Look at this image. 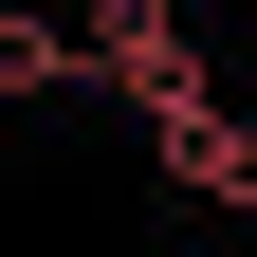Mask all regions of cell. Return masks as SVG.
<instances>
[{
  "label": "cell",
  "mask_w": 257,
  "mask_h": 257,
  "mask_svg": "<svg viewBox=\"0 0 257 257\" xmlns=\"http://www.w3.org/2000/svg\"><path fill=\"white\" fill-rule=\"evenodd\" d=\"M92 74H110L147 128H184V110H202V37H184L166 0H92Z\"/></svg>",
  "instance_id": "1"
},
{
  "label": "cell",
  "mask_w": 257,
  "mask_h": 257,
  "mask_svg": "<svg viewBox=\"0 0 257 257\" xmlns=\"http://www.w3.org/2000/svg\"><path fill=\"white\" fill-rule=\"evenodd\" d=\"M147 147H166V184H184V202H239V220H257V110H220V92H202V110H184V128H147Z\"/></svg>",
  "instance_id": "2"
},
{
  "label": "cell",
  "mask_w": 257,
  "mask_h": 257,
  "mask_svg": "<svg viewBox=\"0 0 257 257\" xmlns=\"http://www.w3.org/2000/svg\"><path fill=\"white\" fill-rule=\"evenodd\" d=\"M92 74V19H0V92H74Z\"/></svg>",
  "instance_id": "3"
}]
</instances>
